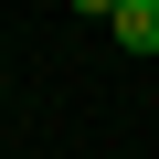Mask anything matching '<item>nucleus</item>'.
<instances>
[{"mask_svg": "<svg viewBox=\"0 0 159 159\" xmlns=\"http://www.w3.org/2000/svg\"><path fill=\"white\" fill-rule=\"evenodd\" d=\"M127 53H159V0H117V21H106Z\"/></svg>", "mask_w": 159, "mask_h": 159, "instance_id": "f257e3e1", "label": "nucleus"}, {"mask_svg": "<svg viewBox=\"0 0 159 159\" xmlns=\"http://www.w3.org/2000/svg\"><path fill=\"white\" fill-rule=\"evenodd\" d=\"M74 11H85V21H117V0H74Z\"/></svg>", "mask_w": 159, "mask_h": 159, "instance_id": "f03ea898", "label": "nucleus"}]
</instances>
